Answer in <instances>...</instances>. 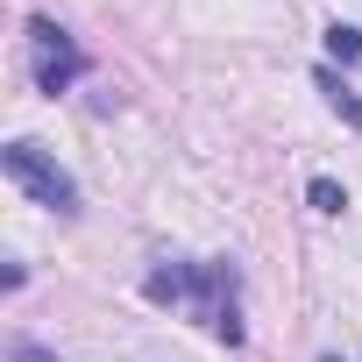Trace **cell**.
<instances>
[{
  "instance_id": "cell-4",
  "label": "cell",
  "mask_w": 362,
  "mask_h": 362,
  "mask_svg": "<svg viewBox=\"0 0 362 362\" xmlns=\"http://www.w3.org/2000/svg\"><path fill=\"white\" fill-rule=\"evenodd\" d=\"M29 57H36V93H71L78 78H86V50L71 43V29H57L50 15H36L29 22Z\"/></svg>"
},
{
  "instance_id": "cell-5",
  "label": "cell",
  "mask_w": 362,
  "mask_h": 362,
  "mask_svg": "<svg viewBox=\"0 0 362 362\" xmlns=\"http://www.w3.org/2000/svg\"><path fill=\"white\" fill-rule=\"evenodd\" d=\"M0 362H57V348H43V341L15 334V341H8V355H0Z\"/></svg>"
},
{
  "instance_id": "cell-3",
  "label": "cell",
  "mask_w": 362,
  "mask_h": 362,
  "mask_svg": "<svg viewBox=\"0 0 362 362\" xmlns=\"http://www.w3.org/2000/svg\"><path fill=\"white\" fill-rule=\"evenodd\" d=\"M327 57H334V64H320V93L334 100V114H341L348 128H362V29L334 22V29H327Z\"/></svg>"
},
{
  "instance_id": "cell-2",
  "label": "cell",
  "mask_w": 362,
  "mask_h": 362,
  "mask_svg": "<svg viewBox=\"0 0 362 362\" xmlns=\"http://www.w3.org/2000/svg\"><path fill=\"white\" fill-rule=\"evenodd\" d=\"M0 170L15 177V185H22L36 206H50V214H78V185H71V170H64L57 156H43V142L15 135L8 149H0Z\"/></svg>"
},
{
  "instance_id": "cell-1",
  "label": "cell",
  "mask_w": 362,
  "mask_h": 362,
  "mask_svg": "<svg viewBox=\"0 0 362 362\" xmlns=\"http://www.w3.org/2000/svg\"><path fill=\"white\" fill-rule=\"evenodd\" d=\"M156 305H185L199 327H214L228 348L242 341V270L235 263H163L142 284Z\"/></svg>"
},
{
  "instance_id": "cell-7",
  "label": "cell",
  "mask_w": 362,
  "mask_h": 362,
  "mask_svg": "<svg viewBox=\"0 0 362 362\" xmlns=\"http://www.w3.org/2000/svg\"><path fill=\"white\" fill-rule=\"evenodd\" d=\"M327 362H341V355H327Z\"/></svg>"
},
{
  "instance_id": "cell-6",
  "label": "cell",
  "mask_w": 362,
  "mask_h": 362,
  "mask_svg": "<svg viewBox=\"0 0 362 362\" xmlns=\"http://www.w3.org/2000/svg\"><path fill=\"white\" fill-rule=\"evenodd\" d=\"M313 206L320 214H348V192L334 185V177H313Z\"/></svg>"
}]
</instances>
